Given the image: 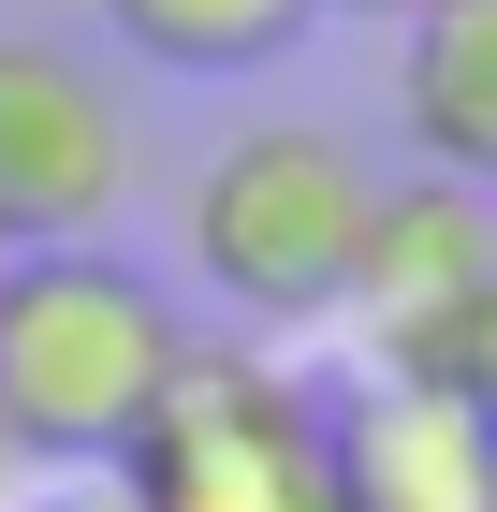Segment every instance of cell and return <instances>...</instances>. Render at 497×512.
I'll use <instances>...</instances> for the list:
<instances>
[{
    "instance_id": "13",
    "label": "cell",
    "mask_w": 497,
    "mask_h": 512,
    "mask_svg": "<svg viewBox=\"0 0 497 512\" xmlns=\"http://www.w3.org/2000/svg\"><path fill=\"white\" fill-rule=\"evenodd\" d=\"M0 264H15V249H0Z\"/></svg>"
},
{
    "instance_id": "1",
    "label": "cell",
    "mask_w": 497,
    "mask_h": 512,
    "mask_svg": "<svg viewBox=\"0 0 497 512\" xmlns=\"http://www.w3.org/2000/svg\"><path fill=\"white\" fill-rule=\"evenodd\" d=\"M191 366V322L117 249H30L0 264V425L30 469H117Z\"/></svg>"
},
{
    "instance_id": "7",
    "label": "cell",
    "mask_w": 497,
    "mask_h": 512,
    "mask_svg": "<svg viewBox=\"0 0 497 512\" xmlns=\"http://www.w3.org/2000/svg\"><path fill=\"white\" fill-rule=\"evenodd\" d=\"M395 103H410L424 176L497 191V0H424L395 30Z\"/></svg>"
},
{
    "instance_id": "4",
    "label": "cell",
    "mask_w": 497,
    "mask_h": 512,
    "mask_svg": "<svg viewBox=\"0 0 497 512\" xmlns=\"http://www.w3.org/2000/svg\"><path fill=\"white\" fill-rule=\"evenodd\" d=\"M351 322L381 381H468V337L497 308V191H454V176H395L366 205V249H351Z\"/></svg>"
},
{
    "instance_id": "10",
    "label": "cell",
    "mask_w": 497,
    "mask_h": 512,
    "mask_svg": "<svg viewBox=\"0 0 497 512\" xmlns=\"http://www.w3.org/2000/svg\"><path fill=\"white\" fill-rule=\"evenodd\" d=\"M454 395H468V410L497 425V308H483V337H468V381H454Z\"/></svg>"
},
{
    "instance_id": "12",
    "label": "cell",
    "mask_w": 497,
    "mask_h": 512,
    "mask_svg": "<svg viewBox=\"0 0 497 512\" xmlns=\"http://www.w3.org/2000/svg\"><path fill=\"white\" fill-rule=\"evenodd\" d=\"M337 15H395V30H410V15H424V0H337Z\"/></svg>"
},
{
    "instance_id": "5",
    "label": "cell",
    "mask_w": 497,
    "mask_h": 512,
    "mask_svg": "<svg viewBox=\"0 0 497 512\" xmlns=\"http://www.w3.org/2000/svg\"><path fill=\"white\" fill-rule=\"evenodd\" d=\"M132 191V103L88 74L74 44L0 30V249H103Z\"/></svg>"
},
{
    "instance_id": "9",
    "label": "cell",
    "mask_w": 497,
    "mask_h": 512,
    "mask_svg": "<svg viewBox=\"0 0 497 512\" xmlns=\"http://www.w3.org/2000/svg\"><path fill=\"white\" fill-rule=\"evenodd\" d=\"M15 512H132V483H117V469H59V483H30Z\"/></svg>"
},
{
    "instance_id": "8",
    "label": "cell",
    "mask_w": 497,
    "mask_h": 512,
    "mask_svg": "<svg viewBox=\"0 0 497 512\" xmlns=\"http://www.w3.org/2000/svg\"><path fill=\"white\" fill-rule=\"evenodd\" d=\"M322 0H103V30L161 74H264Z\"/></svg>"
},
{
    "instance_id": "2",
    "label": "cell",
    "mask_w": 497,
    "mask_h": 512,
    "mask_svg": "<svg viewBox=\"0 0 497 512\" xmlns=\"http://www.w3.org/2000/svg\"><path fill=\"white\" fill-rule=\"evenodd\" d=\"M366 205H381V176L351 161V132H322V118H249V132L191 176V264H205V293H234L249 322H322V308L351 293Z\"/></svg>"
},
{
    "instance_id": "11",
    "label": "cell",
    "mask_w": 497,
    "mask_h": 512,
    "mask_svg": "<svg viewBox=\"0 0 497 512\" xmlns=\"http://www.w3.org/2000/svg\"><path fill=\"white\" fill-rule=\"evenodd\" d=\"M15 498H30V454H15V425H0V512H15Z\"/></svg>"
},
{
    "instance_id": "3",
    "label": "cell",
    "mask_w": 497,
    "mask_h": 512,
    "mask_svg": "<svg viewBox=\"0 0 497 512\" xmlns=\"http://www.w3.org/2000/svg\"><path fill=\"white\" fill-rule=\"evenodd\" d=\"M117 483H132V512H351L322 395L264 352H205V337L176 366V395L147 410V439L117 454Z\"/></svg>"
},
{
    "instance_id": "6",
    "label": "cell",
    "mask_w": 497,
    "mask_h": 512,
    "mask_svg": "<svg viewBox=\"0 0 497 512\" xmlns=\"http://www.w3.org/2000/svg\"><path fill=\"white\" fill-rule=\"evenodd\" d=\"M322 439H337V498L351 512H497V425L454 381H366L322 395Z\"/></svg>"
}]
</instances>
